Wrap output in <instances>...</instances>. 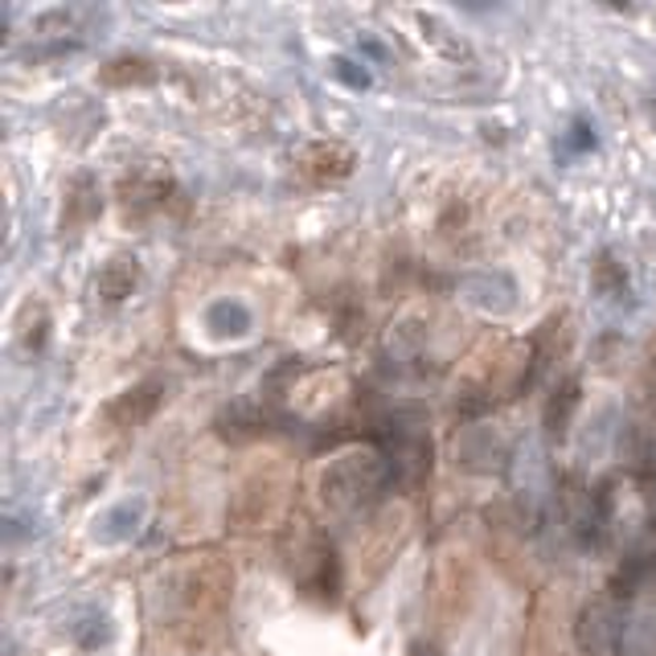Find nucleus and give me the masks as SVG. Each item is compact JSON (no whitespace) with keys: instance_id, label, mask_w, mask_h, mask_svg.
Here are the masks:
<instances>
[{"instance_id":"f257e3e1","label":"nucleus","mask_w":656,"mask_h":656,"mask_svg":"<svg viewBox=\"0 0 656 656\" xmlns=\"http://www.w3.org/2000/svg\"><path fill=\"white\" fill-rule=\"evenodd\" d=\"M353 148L336 144V140H329V144H308L304 157H300V173L308 176V181H316V185H336V181H345V176L353 173Z\"/></svg>"},{"instance_id":"f03ea898","label":"nucleus","mask_w":656,"mask_h":656,"mask_svg":"<svg viewBox=\"0 0 656 656\" xmlns=\"http://www.w3.org/2000/svg\"><path fill=\"white\" fill-rule=\"evenodd\" d=\"M161 407V386H136V390L119 394L116 402L107 407V419L116 427H140L144 419H152V410Z\"/></svg>"},{"instance_id":"7ed1b4c3","label":"nucleus","mask_w":656,"mask_h":656,"mask_svg":"<svg viewBox=\"0 0 656 656\" xmlns=\"http://www.w3.org/2000/svg\"><path fill=\"white\" fill-rule=\"evenodd\" d=\"M136 283H140V262L131 259V255H116V259L99 271V295L107 300V304L128 300Z\"/></svg>"},{"instance_id":"20e7f679","label":"nucleus","mask_w":656,"mask_h":656,"mask_svg":"<svg viewBox=\"0 0 656 656\" xmlns=\"http://www.w3.org/2000/svg\"><path fill=\"white\" fill-rule=\"evenodd\" d=\"M612 641H615V620L607 615L603 603H591L583 612V620H579V648L583 653H603Z\"/></svg>"},{"instance_id":"39448f33","label":"nucleus","mask_w":656,"mask_h":656,"mask_svg":"<svg viewBox=\"0 0 656 656\" xmlns=\"http://www.w3.org/2000/svg\"><path fill=\"white\" fill-rule=\"evenodd\" d=\"M99 214V190L90 185V176H78L66 193V226H83Z\"/></svg>"},{"instance_id":"423d86ee","label":"nucleus","mask_w":656,"mask_h":656,"mask_svg":"<svg viewBox=\"0 0 656 656\" xmlns=\"http://www.w3.org/2000/svg\"><path fill=\"white\" fill-rule=\"evenodd\" d=\"M574 407H579V381L570 378V381H562V390L550 398V410H546V423H550L555 435L567 431V419H570V410Z\"/></svg>"},{"instance_id":"0eeeda50","label":"nucleus","mask_w":656,"mask_h":656,"mask_svg":"<svg viewBox=\"0 0 656 656\" xmlns=\"http://www.w3.org/2000/svg\"><path fill=\"white\" fill-rule=\"evenodd\" d=\"M152 78H157L152 66L140 58H119L103 71V83H111V87H123V83H152Z\"/></svg>"},{"instance_id":"6e6552de","label":"nucleus","mask_w":656,"mask_h":656,"mask_svg":"<svg viewBox=\"0 0 656 656\" xmlns=\"http://www.w3.org/2000/svg\"><path fill=\"white\" fill-rule=\"evenodd\" d=\"M407 656H443V653H439L435 644H427V641H415V644H410V648H407Z\"/></svg>"}]
</instances>
